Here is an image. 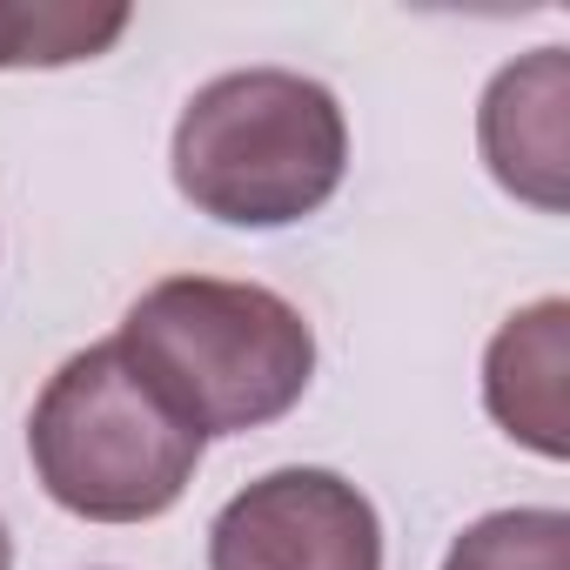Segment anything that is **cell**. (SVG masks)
<instances>
[{"instance_id":"6da1fadb","label":"cell","mask_w":570,"mask_h":570,"mask_svg":"<svg viewBox=\"0 0 570 570\" xmlns=\"http://www.w3.org/2000/svg\"><path fill=\"white\" fill-rule=\"evenodd\" d=\"M121 356L208 443L282 423L316 376V330L262 282L168 275L121 316Z\"/></svg>"},{"instance_id":"7a4b0ae2","label":"cell","mask_w":570,"mask_h":570,"mask_svg":"<svg viewBox=\"0 0 570 570\" xmlns=\"http://www.w3.org/2000/svg\"><path fill=\"white\" fill-rule=\"evenodd\" d=\"M175 188L222 228H289L350 175L343 101L289 68H235L188 95L168 148Z\"/></svg>"},{"instance_id":"3957f363","label":"cell","mask_w":570,"mask_h":570,"mask_svg":"<svg viewBox=\"0 0 570 570\" xmlns=\"http://www.w3.org/2000/svg\"><path fill=\"white\" fill-rule=\"evenodd\" d=\"M202 450L208 443L161 403V390L121 356L115 336L68 356L28 416L41 490L88 523L168 517L195 483Z\"/></svg>"},{"instance_id":"277c9868","label":"cell","mask_w":570,"mask_h":570,"mask_svg":"<svg viewBox=\"0 0 570 570\" xmlns=\"http://www.w3.org/2000/svg\"><path fill=\"white\" fill-rule=\"evenodd\" d=\"M208 570H383V517L336 470H268L208 523Z\"/></svg>"},{"instance_id":"5b68a950","label":"cell","mask_w":570,"mask_h":570,"mask_svg":"<svg viewBox=\"0 0 570 570\" xmlns=\"http://www.w3.org/2000/svg\"><path fill=\"white\" fill-rule=\"evenodd\" d=\"M483 161L490 175L523 195L530 208L557 215L563 208V168H570V61L563 48H537L510 61L483 88Z\"/></svg>"},{"instance_id":"8992f818","label":"cell","mask_w":570,"mask_h":570,"mask_svg":"<svg viewBox=\"0 0 570 570\" xmlns=\"http://www.w3.org/2000/svg\"><path fill=\"white\" fill-rule=\"evenodd\" d=\"M570 303L543 296L530 309H517L483 356V403L497 416L503 436H517L523 450L563 463L570 450Z\"/></svg>"},{"instance_id":"52a82bcc","label":"cell","mask_w":570,"mask_h":570,"mask_svg":"<svg viewBox=\"0 0 570 570\" xmlns=\"http://www.w3.org/2000/svg\"><path fill=\"white\" fill-rule=\"evenodd\" d=\"M121 35H128V8H81V0H0V75H8V68L95 61Z\"/></svg>"},{"instance_id":"ba28073f","label":"cell","mask_w":570,"mask_h":570,"mask_svg":"<svg viewBox=\"0 0 570 570\" xmlns=\"http://www.w3.org/2000/svg\"><path fill=\"white\" fill-rule=\"evenodd\" d=\"M443 570H570V517L563 510H490L450 543Z\"/></svg>"},{"instance_id":"9c48e42d","label":"cell","mask_w":570,"mask_h":570,"mask_svg":"<svg viewBox=\"0 0 570 570\" xmlns=\"http://www.w3.org/2000/svg\"><path fill=\"white\" fill-rule=\"evenodd\" d=\"M0 570H14V537H8V523H0Z\"/></svg>"}]
</instances>
